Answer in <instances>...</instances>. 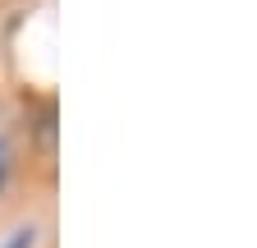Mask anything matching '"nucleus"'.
<instances>
[{
  "mask_svg": "<svg viewBox=\"0 0 257 248\" xmlns=\"http://www.w3.org/2000/svg\"><path fill=\"white\" fill-rule=\"evenodd\" d=\"M10 166H14V157H10V143L0 138V189H5V179H10Z\"/></svg>",
  "mask_w": 257,
  "mask_h": 248,
  "instance_id": "obj_1",
  "label": "nucleus"
},
{
  "mask_svg": "<svg viewBox=\"0 0 257 248\" xmlns=\"http://www.w3.org/2000/svg\"><path fill=\"white\" fill-rule=\"evenodd\" d=\"M32 239H37V230L28 225V230H14V239H10L5 248H32Z\"/></svg>",
  "mask_w": 257,
  "mask_h": 248,
  "instance_id": "obj_2",
  "label": "nucleus"
}]
</instances>
